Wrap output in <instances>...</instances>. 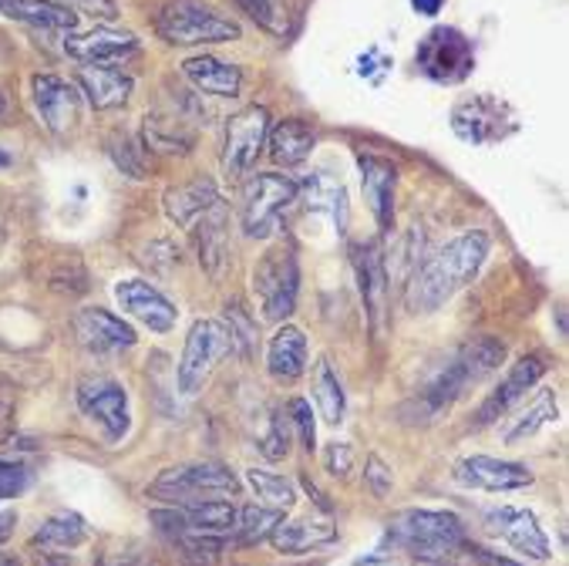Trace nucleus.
Instances as JSON below:
<instances>
[{"mask_svg": "<svg viewBox=\"0 0 569 566\" xmlns=\"http://www.w3.org/2000/svg\"><path fill=\"white\" fill-rule=\"evenodd\" d=\"M486 257H489V237L479 234V230L448 240L415 274V284H411V304H415V310L431 314L441 304H448L455 294H459L462 287H469L479 277Z\"/></svg>", "mask_w": 569, "mask_h": 566, "instance_id": "nucleus-1", "label": "nucleus"}, {"mask_svg": "<svg viewBox=\"0 0 569 566\" xmlns=\"http://www.w3.org/2000/svg\"><path fill=\"white\" fill-rule=\"evenodd\" d=\"M388 539L418 559H441L466 546V523L448 509H401L388 519Z\"/></svg>", "mask_w": 569, "mask_h": 566, "instance_id": "nucleus-2", "label": "nucleus"}, {"mask_svg": "<svg viewBox=\"0 0 569 566\" xmlns=\"http://www.w3.org/2000/svg\"><path fill=\"white\" fill-rule=\"evenodd\" d=\"M156 31L162 41L176 48H199V44H230L240 41V24L222 18L202 0H169L156 18Z\"/></svg>", "mask_w": 569, "mask_h": 566, "instance_id": "nucleus-3", "label": "nucleus"}, {"mask_svg": "<svg viewBox=\"0 0 569 566\" xmlns=\"http://www.w3.org/2000/svg\"><path fill=\"white\" fill-rule=\"evenodd\" d=\"M233 351V334L226 327V320L216 317H202L189 327L186 345H182V358H179V391L186 398L199 395L206 388V381L212 378V371L230 358Z\"/></svg>", "mask_w": 569, "mask_h": 566, "instance_id": "nucleus-4", "label": "nucleus"}, {"mask_svg": "<svg viewBox=\"0 0 569 566\" xmlns=\"http://www.w3.org/2000/svg\"><path fill=\"white\" fill-rule=\"evenodd\" d=\"M149 496L169 506L222 499V496H240V479L219 463H186V466H172L159 473L149 486Z\"/></svg>", "mask_w": 569, "mask_h": 566, "instance_id": "nucleus-5", "label": "nucleus"}, {"mask_svg": "<svg viewBox=\"0 0 569 566\" xmlns=\"http://www.w3.org/2000/svg\"><path fill=\"white\" fill-rule=\"evenodd\" d=\"M300 186L280 172H257L247 186H243V206H240V219H243V234L253 240H267L280 216L297 202Z\"/></svg>", "mask_w": 569, "mask_h": 566, "instance_id": "nucleus-6", "label": "nucleus"}, {"mask_svg": "<svg viewBox=\"0 0 569 566\" xmlns=\"http://www.w3.org/2000/svg\"><path fill=\"white\" fill-rule=\"evenodd\" d=\"M74 401L81 408V415L88 421H94L108 441H122L129 435L132 425V411H129V391L126 385H119L108 375H91L84 381H78Z\"/></svg>", "mask_w": 569, "mask_h": 566, "instance_id": "nucleus-7", "label": "nucleus"}, {"mask_svg": "<svg viewBox=\"0 0 569 566\" xmlns=\"http://www.w3.org/2000/svg\"><path fill=\"white\" fill-rule=\"evenodd\" d=\"M415 64L431 81L455 85L469 78V71L476 68V51H472V41L459 28H435L418 41Z\"/></svg>", "mask_w": 569, "mask_h": 566, "instance_id": "nucleus-8", "label": "nucleus"}, {"mask_svg": "<svg viewBox=\"0 0 569 566\" xmlns=\"http://www.w3.org/2000/svg\"><path fill=\"white\" fill-rule=\"evenodd\" d=\"M253 294L260 297L267 320H287L297 307L300 294V267L293 250H270L260 257L253 270Z\"/></svg>", "mask_w": 569, "mask_h": 566, "instance_id": "nucleus-9", "label": "nucleus"}, {"mask_svg": "<svg viewBox=\"0 0 569 566\" xmlns=\"http://www.w3.org/2000/svg\"><path fill=\"white\" fill-rule=\"evenodd\" d=\"M267 136H270V111L260 108V105H250L243 111L226 122V142H222V172L233 176V179H243L263 146H267Z\"/></svg>", "mask_w": 569, "mask_h": 566, "instance_id": "nucleus-10", "label": "nucleus"}, {"mask_svg": "<svg viewBox=\"0 0 569 566\" xmlns=\"http://www.w3.org/2000/svg\"><path fill=\"white\" fill-rule=\"evenodd\" d=\"M451 129H455V136H459L462 142L492 146V142L506 139L516 129V119H512V111L502 101L486 98V95H472V98L455 105Z\"/></svg>", "mask_w": 569, "mask_h": 566, "instance_id": "nucleus-11", "label": "nucleus"}, {"mask_svg": "<svg viewBox=\"0 0 569 566\" xmlns=\"http://www.w3.org/2000/svg\"><path fill=\"white\" fill-rule=\"evenodd\" d=\"M546 371H549V365H546V358H539V355H529V358H519L516 365H509L506 378H502V381L496 385V391H489V398L479 405L476 425L486 428V425H496L499 418H506L509 408L519 405V401L539 385V378H542Z\"/></svg>", "mask_w": 569, "mask_h": 566, "instance_id": "nucleus-12", "label": "nucleus"}, {"mask_svg": "<svg viewBox=\"0 0 569 566\" xmlns=\"http://www.w3.org/2000/svg\"><path fill=\"white\" fill-rule=\"evenodd\" d=\"M489 529L506 539L516 553H522L526 559L546 563L552 559V543L546 536V529L539 526L532 509H519V506H499L486 516Z\"/></svg>", "mask_w": 569, "mask_h": 566, "instance_id": "nucleus-13", "label": "nucleus"}, {"mask_svg": "<svg viewBox=\"0 0 569 566\" xmlns=\"http://www.w3.org/2000/svg\"><path fill=\"white\" fill-rule=\"evenodd\" d=\"M74 334L88 351H101V355L129 351L139 341L136 327L104 307H81L74 314Z\"/></svg>", "mask_w": 569, "mask_h": 566, "instance_id": "nucleus-14", "label": "nucleus"}, {"mask_svg": "<svg viewBox=\"0 0 569 566\" xmlns=\"http://www.w3.org/2000/svg\"><path fill=\"white\" fill-rule=\"evenodd\" d=\"M139 51V38L132 31L119 28H91V31H68L64 34V54L81 64H116Z\"/></svg>", "mask_w": 569, "mask_h": 566, "instance_id": "nucleus-15", "label": "nucleus"}, {"mask_svg": "<svg viewBox=\"0 0 569 566\" xmlns=\"http://www.w3.org/2000/svg\"><path fill=\"white\" fill-rule=\"evenodd\" d=\"M31 101L38 119L51 136H64L78 122V88L58 75H34L31 78Z\"/></svg>", "mask_w": 569, "mask_h": 566, "instance_id": "nucleus-16", "label": "nucleus"}, {"mask_svg": "<svg viewBox=\"0 0 569 566\" xmlns=\"http://www.w3.org/2000/svg\"><path fill=\"white\" fill-rule=\"evenodd\" d=\"M455 479L469 489H482V493H516L532 486V469L522 463H509V459H492V456H469L455 466Z\"/></svg>", "mask_w": 569, "mask_h": 566, "instance_id": "nucleus-17", "label": "nucleus"}, {"mask_svg": "<svg viewBox=\"0 0 569 566\" xmlns=\"http://www.w3.org/2000/svg\"><path fill=\"white\" fill-rule=\"evenodd\" d=\"M116 300H119V307L129 314V317H136L139 324H146L149 330H156V334H166V330H172L176 327V320H179V310H176V304L162 294V290H156L149 280H119L116 284Z\"/></svg>", "mask_w": 569, "mask_h": 566, "instance_id": "nucleus-18", "label": "nucleus"}, {"mask_svg": "<svg viewBox=\"0 0 569 566\" xmlns=\"http://www.w3.org/2000/svg\"><path fill=\"white\" fill-rule=\"evenodd\" d=\"M74 85L81 88L88 105L98 108V111L122 108L132 98V91H136L132 75L111 68V64H81L78 75H74Z\"/></svg>", "mask_w": 569, "mask_h": 566, "instance_id": "nucleus-19", "label": "nucleus"}, {"mask_svg": "<svg viewBox=\"0 0 569 566\" xmlns=\"http://www.w3.org/2000/svg\"><path fill=\"white\" fill-rule=\"evenodd\" d=\"M355 270H358V287H361V297H365V310L371 317V327L381 330L385 327L391 280H388V267H385V257H381L378 244H365V247L355 250Z\"/></svg>", "mask_w": 569, "mask_h": 566, "instance_id": "nucleus-20", "label": "nucleus"}, {"mask_svg": "<svg viewBox=\"0 0 569 566\" xmlns=\"http://www.w3.org/2000/svg\"><path fill=\"white\" fill-rule=\"evenodd\" d=\"M358 166H361V186H365V199H368V209L375 212L378 226L388 234L391 222H395V186H398V169L381 159V156H358Z\"/></svg>", "mask_w": 569, "mask_h": 566, "instance_id": "nucleus-21", "label": "nucleus"}, {"mask_svg": "<svg viewBox=\"0 0 569 566\" xmlns=\"http://www.w3.org/2000/svg\"><path fill=\"white\" fill-rule=\"evenodd\" d=\"M499 365H506V345L499 341V337H492V334L472 337V341H466L459 351H455V358H451V368L459 371L466 391L472 385L486 381L492 371H499Z\"/></svg>", "mask_w": 569, "mask_h": 566, "instance_id": "nucleus-22", "label": "nucleus"}, {"mask_svg": "<svg viewBox=\"0 0 569 566\" xmlns=\"http://www.w3.org/2000/svg\"><path fill=\"white\" fill-rule=\"evenodd\" d=\"M182 75L189 78V85L202 95H216V98H233L243 88V71L230 61H219L212 54H196L182 61Z\"/></svg>", "mask_w": 569, "mask_h": 566, "instance_id": "nucleus-23", "label": "nucleus"}, {"mask_svg": "<svg viewBox=\"0 0 569 566\" xmlns=\"http://www.w3.org/2000/svg\"><path fill=\"white\" fill-rule=\"evenodd\" d=\"M307 337L300 327L293 324H283L267 345V371L277 378V381H297L303 371H307Z\"/></svg>", "mask_w": 569, "mask_h": 566, "instance_id": "nucleus-24", "label": "nucleus"}, {"mask_svg": "<svg viewBox=\"0 0 569 566\" xmlns=\"http://www.w3.org/2000/svg\"><path fill=\"white\" fill-rule=\"evenodd\" d=\"M270 546L277 553H287V556H300V553H310V549H320L327 543L337 539V526L327 523V519H290V523H277L270 529Z\"/></svg>", "mask_w": 569, "mask_h": 566, "instance_id": "nucleus-25", "label": "nucleus"}, {"mask_svg": "<svg viewBox=\"0 0 569 566\" xmlns=\"http://www.w3.org/2000/svg\"><path fill=\"white\" fill-rule=\"evenodd\" d=\"M0 14L8 21H21L41 31L68 34L78 28V18L64 4H58V0H0Z\"/></svg>", "mask_w": 569, "mask_h": 566, "instance_id": "nucleus-26", "label": "nucleus"}, {"mask_svg": "<svg viewBox=\"0 0 569 566\" xmlns=\"http://www.w3.org/2000/svg\"><path fill=\"white\" fill-rule=\"evenodd\" d=\"M303 192H307V206H310V209L330 216V222H333V230H337V234H345V230H348V216H351V209H348V192H345V182H340L333 172L317 169V172L307 179Z\"/></svg>", "mask_w": 569, "mask_h": 566, "instance_id": "nucleus-27", "label": "nucleus"}, {"mask_svg": "<svg viewBox=\"0 0 569 566\" xmlns=\"http://www.w3.org/2000/svg\"><path fill=\"white\" fill-rule=\"evenodd\" d=\"M219 202V192L209 179H192L182 182L176 189L166 192V216L176 226H192L196 219H202L212 206Z\"/></svg>", "mask_w": 569, "mask_h": 566, "instance_id": "nucleus-28", "label": "nucleus"}, {"mask_svg": "<svg viewBox=\"0 0 569 566\" xmlns=\"http://www.w3.org/2000/svg\"><path fill=\"white\" fill-rule=\"evenodd\" d=\"M270 156L277 166H300L310 159L313 146H317V136L307 122L300 119H283L277 129H270Z\"/></svg>", "mask_w": 569, "mask_h": 566, "instance_id": "nucleus-29", "label": "nucleus"}, {"mask_svg": "<svg viewBox=\"0 0 569 566\" xmlns=\"http://www.w3.org/2000/svg\"><path fill=\"white\" fill-rule=\"evenodd\" d=\"M88 539V523L84 516H78L74 509H61L54 516H48L38 533H34V546L41 549H54V553H68V549H78L81 543Z\"/></svg>", "mask_w": 569, "mask_h": 566, "instance_id": "nucleus-30", "label": "nucleus"}, {"mask_svg": "<svg viewBox=\"0 0 569 566\" xmlns=\"http://www.w3.org/2000/svg\"><path fill=\"white\" fill-rule=\"evenodd\" d=\"M176 509L182 513L186 529L216 533V536H226L237 529V506L226 499H202V503H186Z\"/></svg>", "mask_w": 569, "mask_h": 566, "instance_id": "nucleus-31", "label": "nucleus"}, {"mask_svg": "<svg viewBox=\"0 0 569 566\" xmlns=\"http://www.w3.org/2000/svg\"><path fill=\"white\" fill-rule=\"evenodd\" d=\"M313 398H317V408H320L327 425H345V418H348V395H345V385H340V378H337V371H333V365L327 358L317 361Z\"/></svg>", "mask_w": 569, "mask_h": 566, "instance_id": "nucleus-32", "label": "nucleus"}, {"mask_svg": "<svg viewBox=\"0 0 569 566\" xmlns=\"http://www.w3.org/2000/svg\"><path fill=\"white\" fill-rule=\"evenodd\" d=\"M556 415H559V408H556V391L552 388H539L536 391V398H532V405L519 415V418H512V425L506 428V445H522L526 438H532L539 428H546L549 421H556Z\"/></svg>", "mask_w": 569, "mask_h": 566, "instance_id": "nucleus-33", "label": "nucleus"}, {"mask_svg": "<svg viewBox=\"0 0 569 566\" xmlns=\"http://www.w3.org/2000/svg\"><path fill=\"white\" fill-rule=\"evenodd\" d=\"M247 486L257 493L260 506H270L277 513H287L297 506V486L277 473H267V469H247Z\"/></svg>", "mask_w": 569, "mask_h": 566, "instance_id": "nucleus-34", "label": "nucleus"}, {"mask_svg": "<svg viewBox=\"0 0 569 566\" xmlns=\"http://www.w3.org/2000/svg\"><path fill=\"white\" fill-rule=\"evenodd\" d=\"M199 260L209 274H219L226 260V230H222V202H216L199 226Z\"/></svg>", "mask_w": 569, "mask_h": 566, "instance_id": "nucleus-35", "label": "nucleus"}, {"mask_svg": "<svg viewBox=\"0 0 569 566\" xmlns=\"http://www.w3.org/2000/svg\"><path fill=\"white\" fill-rule=\"evenodd\" d=\"M146 146H156L162 152H189L192 132H182V126L176 119L146 116Z\"/></svg>", "mask_w": 569, "mask_h": 566, "instance_id": "nucleus-36", "label": "nucleus"}, {"mask_svg": "<svg viewBox=\"0 0 569 566\" xmlns=\"http://www.w3.org/2000/svg\"><path fill=\"white\" fill-rule=\"evenodd\" d=\"M237 4L263 31H270L277 38H287L290 34V18H287V8L280 4V0H237Z\"/></svg>", "mask_w": 569, "mask_h": 566, "instance_id": "nucleus-37", "label": "nucleus"}, {"mask_svg": "<svg viewBox=\"0 0 569 566\" xmlns=\"http://www.w3.org/2000/svg\"><path fill=\"white\" fill-rule=\"evenodd\" d=\"M280 519H283V513H277L270 506H247L243 513H237V533H240V539L257 543V539H267Z\"/></svg>", "mask_w": 569, "mask_h": 566, "instance_id": "nucleus-38", "label": "nucleus"}, {"mask_svg": "<svg viewBox=\"0 0 569 566\" xmlns=\"http://www.w3.org/2000/svg\"><path fill=\"white\" fill-rule=\"evenodd\" d=\"M74 18H91L98 24H116L122 18L119 0H58Z\"/></svg>", "mask_w": 569, "mask_h": 566, "instance_id": "nucleus-39", "label": "nucleus"}, {"mask_svg": "<svg viewBox=\"0 0 569 566\" xmlns=\"http://www.w3.org/2000/svg\"><path fill=\"white\" fill-rule=\"evenodd\" d=\"M287 415H290V425L297 428V438L303 445V451H313L317 448V415L310 408L307 398H293L287 405Z\"/></svg>", "mask_w": 569, "mask_h": 566, "instance_id": "nucleus-40", "label": "nucleus"}, {"mask_svg": "<svg viewBox=\"0 0 569 566\" xmlns=\"http://www.w3.org/2000/svg\"><path fill=\"white\" fill-rule=\"evenodd\" d=\"M179 546L192 556V559H216L222 553V536L216 533H199V529H182L176 533Z\"/></svg>", "mask_w": 569, "mask_h": 566, "instance_id": "nucleus-41", "label": "nucleus"}, {"mask_svg": "<svg viewBox=\"0 0 569 566\" xmlns=\"http://www.w3.org/2000/svg\"><path fill=\"white\" fill-rule=\"evenodd\" d=\"M287 451H290V428H287L283 415H273L270 428L260 438V456L270 463H280V459H287Z\"/></svg>", "mask_w": 569, "mask_h": 566, "instance_id": "nucleus-42", "label": "nucleus"}, {"mask_svg": "<svg viewBox=\"0 0 569 566\" xmlns=\"http://www.w3.org/2000/svg\"><path fill=\"white\" fill-rule=\"evenodd\" d=\"M31 483V473L28 466L14 463V459H0V503L8 499H18Z\"/></svg>", "mask_w": 569, "mask_h": 566, "instance_id": "nucleus-43", "label": "nucleus"}, {"mask_svg": "<svg viewBox=\"0 0 569 566\" xmlns=\"http://www.w3.org/2000/svg\"><path fill=\"white\" fill-rule=\"evenodd\" d=\"M226 310H230L226 327H230V334H233V348H243V355H250V348L257 341V324H250V317H247V310L240 304L226 307Z\"/></svg>", "mask_w": 569, "mask_h": 566, "instance_id": "nucleus-44", "label": "nucleus"}, {"mask_svg": "<svg viewBox=\"0 0 569 566\" xmlns=\"http://www.w3.org/2000/svg\"><path fill=\"white\" fill-rule=\"evenodd\" d=\"M108 156L116 159V166H119L122 172H129L132 179H142V176H146L142 162H136V156H139V146H136V142H129L126 136H122V146H119L116 139L108 142Z\"/></svg>", "mask_w": 569, "mask_h": 566, "instance_id": "nucleus-45", "label": "nucleus"}, {"mask_svg": "<svg viewBox=\"0 0 569 566\" xmlns=\"http://www.w3.org/2000/svg\"><path fill=\"white\" fill-rule=\"evenodd\" d=\"M365 483H368V489L378 496V499H385L388 493H391V469L381 463V456H368V466H365Z\"/></svg>", "mask_w": 569, "mask_h": 566, "instance_id": "nucleus-46", "label": "nucleus"}, {"mask_svg": "<svg viewBox=\"0 0 569 566\" xmlns=\"http://www.w3.org/2000/svg\"><path fill=\"white\" fill-rule=\"evenodd\" d=\"M323 463H327V473L333 476H348L351 473V463H355V451L348 441H333L327 451H323Z\"/></svg>", "mask_w": 569, "mask_h": 566, "instance_id": "nucleus-47", "label": "nucleus"}, {"mask_svg": "<svg viewBox=\"0 0 569 566\" xmlns=\"http://www.w3.org/2000/svg\"><path fill=\"white\" fill-rule=\"evenodd\" d=\"M472 556H476L482 566H526V563H519V559L499 556V553H492V549H482V546H472Z\"/></svg>", "mask_w": 569, "mask_h": 566, "instance_id": "nucleus-48", "label": "nucleus"}, {"mask_svg": "<svg viewBox=\"0 0 569 566\" xmlns=\"http://www.w3.org/2000/svg\"><path fill=\"white\" fill-rule=\"evenodd\" d=\"M34 566H74V559L68 553H54V549H41Z\"/></svg>", "mask_w": 569, "mask_h": 566, "instance_id": "nucleus-49", "label": "nucleus"}, {"mask_svg": "<svg viewBox=\"0 0 569 566\" xmlns=\"http://www.w3.org/2000/svg\"><path fill=\"white\" fill-rule=\"evenodd\" d=\"M18 529V513L14 509H0V543H8Z\"/></svg>", "mask_w": 569, "mask_h": 566, "instance_id": "nucleus-50", "label": "nucleus"}, {"mask_svg": "<svg viewBox=\"0 0 569 566\" xmlns=\"http://www.w3.org/2000/svg\"><path fill=\"white\" fill-rule=\"evenodd\" d=\"M14 415V398L8 391V385L0 381V425H8V418Z\"/></svg>", "mask_w": 569, "mask_h": 566, "instance_id": "nucleus-51", "label": "nucleus"}, {"mask_svg": "<svg viewBox=\"0 0 569 566\" xmlns=\"http://www.w3.org/2000/svg\"><path fill=\"white\" fill-rule=\"evenodd\" d=\"M411 4H415V11H418V14H425V18H435V14L441 11L445 0H411Z\"/></svg>", "mask_w": 569, "mask_h": 566, "instance_id": "nucleus-52", "label": "nucleus"}, {"mask_svg": "<svg viewBox=\"0 0 569 566\" xmlns=\"http://www.w3.org/2000/svg\"><path fill=\"white\" fill-rule=\"evenodd\" d=\"M0 566H24L14 553H0Z\"/></svg>", "mask_w": 569, "mask_h": 566, "instance_id": "nucleus-53", "label": "nucleus"}, {"mask_svg": "<svg viewBox=\"0 0 569 566\" xmlns=\"http://www.w3.org/2000/svg\"><path fill=\"white\" fill-rule=\"evenodd\" d=\"M4 108H8V98H4V91H0V116H4Z\"/></svg>", "mask_w": 569, "mask_h": 566, "instance_id": "nucleus-54", "label": "nucleus"}, {"mask_svg": "<svg viewBox=\"0 0 569 566\" xmlns=\"http://www.w3.org/2000/svg\"><path fill=\"white\" fill-rule=\"evenodd\" d=\"M0 244H4V237H0Z\"/></svg>", "mask_w": 569, "mask_h": 566, "instance_id": "nucleus-55", "label": "nucleus"}]
</instances>
